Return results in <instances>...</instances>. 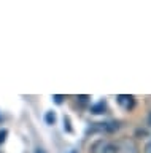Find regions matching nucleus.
Masks as SVG:
<instances>
[{"instance_id": "1", "label": "nucleus", "mask_w": 151, "mask_h": 153, "mask_svg": "<svg viewBox=\"0 0 151 153\" xmlns=\"http://www.w3.org/2000/svg\"><path fill=\"white\" fill-rule=\"evenodd\" d=\"M119 152H121V142L116 143L111 140H105V139H99L91 147V153H119Z\"/></svg>"}, {"instance_id": "2", "label": "nucleus", "mask_w": 151, "mask_h": 153, "mask_svg": "<svg viewBox=\"0 0 151 153\" xmlns=\"http://www.w3.org/2000/svg\"><path fill=\"white\" fill-rule=\"evenodd\" d=\"M116 100L124 110H132L135 105V99H134V96H130V94H119L116 97Z\"/></svg>"}, {"instance_id": "3", "label": "nucleus", "mask_w": 151, "mask_h": 153, "mask_svg": "<svg viewBox=\"0 0 151 153\" xmlns=\"http://www.w3.org/2000/svg\"><path fill=\"white\" fill-rule=\"evenodd\" d=\"M105 108H107V102H105V100H99L97 104H94L92 107H91V113L100 115V113L105 112Z\"/></svg>"}, {"instance_id": "4", "label": "nucleus", "mask_w": 151, "mask_h": 153, "mask_svg": "<svg viewBox=\"0 0 151 153\" xmlns=\"http://www.w3.org/2000/svg\"><path fill=\"white\" fill-rule=\"evenodd\" d=\"M56 120H57V117H56V112H53V110L46 112V115H45V121H46V124H54Z\"/></svg>"}, {"instance_id": "5", "label": "nucleus", "mask_w": 151, "mask_h": 153, "mask_svg": "<svg viewBox=\"0 0 151 153\" xmlns=\"http://www.w3.org/2000/svg\"><path fill=\"white\" fill-rule=\"evenodd\" d=\"M64 129H65V132H73L72 124H70V118H69V117H64Z\"/></svg>"}, {"instance_id": "6", "label": "nucleus", "mask_w": 151, "mask_h": 153, "mask_svg": "<svg viewBox=\"0 0 151 153\" xmlns=\"http://www.w3.org/2000/svg\"><path fill=\"white\" fill-rule=\"evenodd\" d=\"M64 99H65V97H64L62 94H56V96H53V100H54L56 104H62Z\"/></svg>"}, {"instance_id": "7", "label": "nucleus", "mask_w": 151, "mask_h": 153, "mask_svg": "<svg viewBox=\"0 0 151 153\" xmlns=\"http://www.w3.org/2000/svg\"><path fill=\"white\" fill-rule=\"evenodd\" d=\"M7 136H8V131L7 129H2V131H0V143H3L7 140Z\"/></svg>"}, {"instance_id": "8", "label": "nucleus", "mask_w": 151, "mask_h": 153, "mask_svg": "<svg viewBox=\"0 0 151 153\" xmlns=\"http://www.w3.org/2000/svg\"><path fill=\"white\" fill-rule=\"evenodd\" d=\"M77 99H78V100H80V102H81V104H84V102H86V100L89 99V96H78Z\"/></svg>"}, {"instance_id": "9", "label": "nucleus", "mask_w": 151, "mask_h": 153, "mask_svg": "<svg viewBox=\"0 0 151 153\" xmlns=\"http://www.w3.org/2000/svg\"><path fill=\"white\" fill-rule=\"evenodd\" d=\"M145 153H151V140L145 145Z\"/></svg>"}, {"instance_id": "10", "label": "nucleus", "mask_w": 151, "mask_h": 153, "mask_svg": "<svg viewBox=\"0 0 151 153\" xmlns=\"http://www.w3.org/2000/svg\"><path fill=\"white\" fill-rule=\"evenodd\" d=\"M34 153H46V152L43 150V148H40V147H38V148H35V152H34Z\"/></svg>"}, {"instance_id": "11", "label": "nucleus", "mask_w": 151, "mask_h": 153, "mask_svg": "<svg viewBox=\"0 0 151 153\" xmlns=\"http://www.w3.org/2000/svg\"><path fill=\"white\" fill-rule=\"evenodd\" d=\"M148 123H150V126H151V113H150V117H148Z\"/></svg>"}, {"instance_id": "12", "label": "nucleus", "mask_w": 151, "mask_h": 153, "mask_svg": "<svg viewBox=\"0 0 151 153\" xmlns=\"http://www.w3.org/2000/svg\"><path fill=\"white\" fill-rule=\"evenodd\" d=\"M2 121H3V118H2V117H0V123H2Z\"/></svg>"}, {"instance_id": "13", "label": "nucleus", "mask_w": 151, "mask_h": 153, "mask_svg": "<svg viewBox=\"0 0 151 153\" xmlns=\"http://www.w3.org/2000/svg\"><path fill=\"white\" fill-rule=\"evenodd\" d=\"M72 153H77V152H72Z\"/></svg>"}]
</instances>
